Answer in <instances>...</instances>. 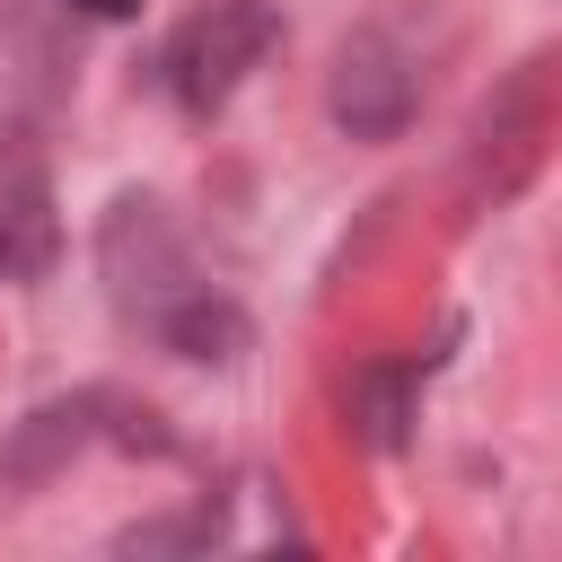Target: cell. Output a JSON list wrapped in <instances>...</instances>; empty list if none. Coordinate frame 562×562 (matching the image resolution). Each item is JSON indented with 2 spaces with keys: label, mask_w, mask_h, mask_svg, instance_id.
I'll list each match as a JSON object with an SVG mask.
<instances>
[{
  "label": "cell",
  "mask_w": 562,
  "mask_h": 562,
  "mask_svg": "<svg viewBox=\"0 0 562 562\" xmlns=\"http://www.w3.org/2000/svg\"><path fill=\"white\" fill-rule=\"evenodd\" d=\"M97 255H105V281L123 299H176V281H184V246H176V228H167V211L149 193H123L105 211Z\"/></svg>",
  "instance_id": "6"
},
{
  "label": "cell",
  "mask_w": 562,
  "mask_h": 562,
  "mask_svg": "<svg viewBox=\"0 0 562 562\" xmlns=\"http://www.w3.org/2000/svg\"><path fill=\"white\" fill-rule=\"evenodd\" d=\"M351 422H360V439L369 448H404V413H413V369H395V360H378V369H360L351 378Z\"/></svg>",
  "instance_id": "8"
},
{
  "label": "cell",
  "mask_w": 562,
  "mask_h": 562,
  "mask_svg": "<svg viewBox=\"0 0 562 562\" xmlns=\"http://www.w3.org/2000/svg\"><path fill=\"white\" fill-rule=\"evenodd\" d=\"M97 430H105V395H97V386L35 404V413L0 439V483H9V492H44L53 474H70V457H88Z\"/></svg>",
  "instance_id": "5"
},
{
  "label": "cell",
  "mask_w": 562,
  "mask_h": 562,
  "mask_svg": "<svg viewBox=\"0 0 562 562\" xmlns=\"http://www.w3.org/2000/svg\"><path fill=\"white\" fill-rule=\"evenodd\" d=\"M61 255V211H53V167L26 123H0V281H44Z\"/></svg>",
  "instance_id": "3"
},
{
  "label": "cell",
  "mask_w": 562,
  "mask_h": 562,
  "mask_svg": "<svg viewBox=\"0 0 562 562\" xmlns=\"http://www.w3.org/2000/svg\"><path fill=\"white\" fill-rule=\"evenodd\" d=\"M544 140H553V53H527L492 105L474 114V149H465V202L474 211H501L509 193H527V176L544 167Z\"/></svg>",
  "instance_id": "2"
},
{
  "label": "cell",
  "mask_w": 562,
  "mask_h": 562,
  "mask_svg": "<svg viewBox=\"0 0 562 562\" xmlns=\"http://www.w3.org/2000/svg\"><path fill=\"white\" fill-rule=\"evenodd\" d=\"M272 44H281V9H272V0H202V9L167 35L158 79H167V97H176L184 114H220Z\"/></svg>",
  "instance_id": "1"
},
{
  "label": "cell",
  "mask_w": 562,
  "mask_h": 562,
  "mask_svg": "<svg viewBox=\"0 0 562 562\" xmlns=\"http://www.w3.org/2000/svg\"><path fill=\"white\" fill-rule=\"evenodd\" d=\"M413 105H422V79H413V61H404L386 35H351V44L334 53V70H325V114H334L351 140H395V132L413 123Z\"/></svg>",
  "instance_id": "4"
},
{
  "label": "cell",
  "mask_w": 562,
  "mask_h": 562,
  "mask_svg": "<svg viewBox=\"0 0 562 562\" xmlns=\"http://www.w3.org/2000/svg\"><path fill=\"white\" fill-rule=\"evenodd\" d=\"M158 342L176 360H237L255 342V325L228 290H176V299H158Z\"/></svg>",
  "instance_id": "7"
},
{
  "label": "cell",
  "mask_w": 562,
  "mask_h": 562,
  "mask_svg": "<svg viewBox=\"0 0 562 562\" xmlns=\"http://www.w3.org/2000/svg\"><path fill=\"white\" fill-rule=\"evenodd\" d=\"M70 9H88V18H132L140 0H70Z\"/></svg>",
  "instance_id": "10"
},
{
  "label": "cell",
  "mask_w": 562,
  "mask_h": 562,
  "mask_svg": "<svg viewBox=\"0 0 562 562\" xmlns=\"http://www.w3.org/2000/svg\"><path fill=\"white\" fill-rule=\"evenodd\" d=\"M211 536H220L211 509H193V518H149V527H132L123 553H184V544H211Z\"/></svg>",
  "instance_id": "9"
}]
</instances>
